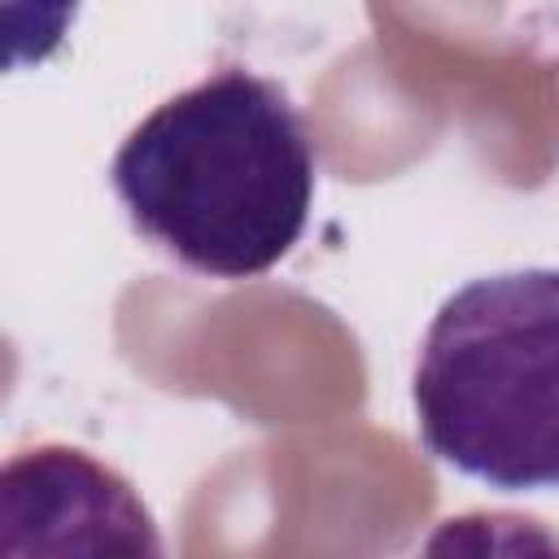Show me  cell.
<instances>
[{
	"instance_id": "1",
	"label": "cell",
	"mask_w": 559,
	"mask_h": 559,
	"mask_svg": "<svg viewBox=\"0 0 559 559\" xmlns=\"http://www.w3.org/2000/svg\"><path fill=\"white\" fill-rule=\"evenodd\" d=\"M131 227L210 280H253L301 240L314 144L288 92L223 66L162 100L109 162Z\"/></svg>"
},
{
	"instance_id": "2",
	"label": "cell",
	"mask_w": 559,
	"mask_h": 559,
	"mask_svg": "<svg viewBox=\"0 0 559 559\" xmlns=\"http://www.w3.org/2000/svg\"><path fill=\"white\" fill-rule=\"evenodd\" d=\"M424 445L489 489H559V271L480 275L450 293L415 362Z\"/></svg>"
},
{
	"instance_id": "3",
	"label": "cell",
	"mask_w": 559,
	"mask_h": 559,
	"mask_svg": "<svg viewBox=\"0 0 559 559\" xmlns=\"http://www.w3.org/2000/svg\"><path fill=\"white\" fill-rule=\"evenodd\" d=\"M4 555H162L140 493L87 450L35 445L0 472Z\"/></svg>"
}]
</instances>
